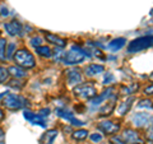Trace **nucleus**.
Instances as JSON below:
<instances>
[{
	"mask_svg": "<svg viewBox=\"0 0 153 144\" xmlns=\"http://www.w3.org/2000/svg\"><path fill=\"white\" fill-rule=\"evenodd\" d=\"M153 47V33H148V35L140 36L138 38H134L128 44V54H138L144 50H148Z\"/></svg>",
	"mask_w": 153,
	"mask_h": 144,
	"instance_id": "obj_1",
	"label": "nucleus"
},
{
	"mask_svg": "<svg viewBox=\"0 0 153 144\" xmlns=\"http://www.w3.org/2000/svg\"><path fill=\"white\" fill-rule=\"evenodd\" d=\"M85 57H91V54H88L85 50H83L79 46H73L66 52L63 57V63L65 65H76L80 64L85 60Z\"/></svg>",
	"mask_w": 153,
	"mask_h": 144,
	"instance_id": "obj_2",
	"label": "nucleus"
},
{
	"mask_svg": "<svg viewBox=\"0 0 153 144\" xmlns=\"http://www.w3.org/2000/svg\"><path fill=\"white\" fill-rule=\"evenodd\" d=\"M131 124L137 130H147L153 125V114L148 111H138L131 116Z\"/></svg>",
	"mask_w": 153,
	"mask_h": 144,
	"instance_id": "obj_3",
	"label": "nucleus"
},
{
	"mask_svg": "<svg viewBox=\"0 0 153 144\" xmlns=\"http://www.w3.org/2000/svg\"><path fill=\"white\" fill-rule=\"evenodd\" d=\"M14 61H16V64L18 66H21L23 69H31V68H35V65H36L35 56L27 49L18 50L14 54Z\"/></svg>",
	"mask_w": 153,
	"mask_h": 144,
	"instance_id": "obj_4",
	"label": "nucleus"
},
{
	"mask_svg": "<svg viewBox=\"0 0 153 144\" xmlns=\"http://www.w3.org/2000/svg\"><path fill=\"white\" fill-rule=\"evenodd\" d=\"M73 93L76 98L79 99H83V101H87V99H92L97 96V89L92 83H82V84H78L75 85L74 89H73Z\"/></svg>",
	"mask_w": 153,
	"mask_h": 144,
	"instance_id": "obj_5",
	"label": "nucleus"
},
{
	"mask_svg": "<svg viewBox=\"0 0 153 144\" xmlns=\"http://www.w3.org/2000/svg\"><path fill=\"white\" fill-rule=\"evenodd\" d=\"M28 105V101L19 94L9 93L3 98V106L9 110H21Z\"/></svg>",
	"mask_w": 153,
	"mask_h": 144,
	"instance_id": "obj_6",
	"label": "nucleus"
},
{
	"mask_svg": "<svg viewBox=\"0 0 153 144\" xmlns=\"http://www.w3.org/2000/svg\"><path fill=\"white\" fill-rule=\"evenodd\" d=\"M97 129L100 131H102L103 134H106L108 137H112L115 134H117L120 130V124L111 121V120H103L97 124Z\"/></svg>",
	"mask_w": 153,
	"mask_h": 144,
	"instance_id": "obj_7",
	"label": "nucleus"
},
{
	"mask_svg": "<svg viewBox=\"0 0 153 144\" xmlns=\"http://www.w3.org/2000/svg\"><path fill=\"white\" fill-rule=\"evenodd\" d=\"M114 96H116V93H115V88L114 87H107V89H105L102 93L97 94L94 98L91 99L89 103H91L92 107H100L101 105H103L105 102H106L107 99L114 97Z\"/></svg>",
	"mask_w": 153,
	"mask_h": 144,
	"instance_id": "obj_8",
	"label": "nucleus"
},
{
	"mask_svg": "<svg viewBox=\"0 0 153 144\" xmlns=\"http://www.w3.org/2000/svg\"><path fill=\"white\" fill-rule=\"evenodd\" d=\"M121 138L124 139V142L126 144H137V143H143L140 139V134L137 129L126 128L124 129L121 133Z\"/></svg>",
	"mask_w": 153,
	"mask_h": 144,
	"instance_id": "obj_9",
	"label": "nucleus"
},
{
	"mask_svg": "<svg viewBox=\"0 0 153 144\" xmlns=\"http://www.w3.org/2000/svg\"><path fill=\"white\" fill-rule=\"evenodd\" d=\"M135 102V97L134 96H130V97H128L123 101V102H120L116 106V108H115V111H116V115H119L120 117L125 116V115L130 111V108L133 106V103Z\"/></svg>",
	"mask_w": 153,
	"mask_h": 144,
	"instance_id": "obj_10",
	"label": "nucleus"
},
{
	"mask_svg": "<svg viewBox=\"0 0 153 144\" xmlns=\"http://www.w3.org/2000/svg\"><path fill=\"white\" fill-rule=\"evenodd\" d=\"M116 101H117V94L107 99L103 105H101L98 108L100 115L101 116H108V115H111L115 111V108H116Z\"/></svg>",
	"mask_w": 153,
	"mask_h": 144,
	"instance_id": "obj_11",
	"label": "nucleus"
},
{
	"mask_svg": "<svg viewBox=\"0 0 153 144\" xmlns=\"http://www.w3.org/2000/svg\"><path fill=\"white\" fill-rule=\"evenodd\" d=\"M56 114L59 115L60 117L65 119L66 121H69L73 126H83V125H84V122L82 121V120H78V119L74 116V114L66 111V110H64V108H57V110H56Z\"/></svg>",
	"mask_w": 153,
	"mask_h": 144,
	"instance_id": "obj_12",
	"label": "nucleus"
},
{
	"mask_svg": "<svg viewBox=\"0 0 153 144\" xmlns=\"http://www.w3.org/2000/svg\"><path fill=\"white\" fill-rule=\"evenodd\" d=\"M65 76H66V83L69 85H78L82 82V74H80L79 69H69L65 71Z\"/></svg>",
	"mask_w": 153,
	"mask_h": 144,
	"instance_id": "obj_13",
	"label": "nucleus"
},
{
	"mask_svg": "<svg viewBox=\"0 0 153 144\" xmlns=\"http://www.w3.org/2000/svg\"><path fill=\"white\" fill-rule=\"evenodd\" d=\"M4 30L8 32V35L10 36H21L22 31H23V26L19 23L16 19H13L10 22H7L4 24Z\"/></svg>",
	"mask_w": 153,
	"mask_h": 144,
	"instance_id": "obj_14",
	"label": "nucleus"
},
{
	"mask_svg": "<svg viewBox=\"0 0 153 144\" xmlns=\"http://www.w3.org/2000/svg\"><path fill=\"white\" fill-rule=\"evenodd\" d=\"M105 71V66L102 64H89L84 68V74L92 78V76H97Z\"/></svg>",
	"mask_w": 153,
	"mask_h": 144,
	"instance_id": "obj_15",
	"label": "nucleus"
},
{
	"mask_svg": "<svg viewBox=\"0 0 153 144\" xmlns=\"http://www.w3.org/2000/svg\"><path fill=\"white\" fill-rule=\"evenodd\" d=\"M23 116H25L26 120H28V121L32 122V124H35V125H40V126H42V128H46L45 122H44V119H42L41 115L33 114V112H31V111H25Z\"/></svg>",
	"mask_w": 153,
	"mask_h": 144,
	"instance_id": "obj_16",
	"label": "nucleus"
},
{
	"mask_svg": "<svg viewBox=\"0 0 153 144\" xmlns=\"http://www.w3.org/2000/svg\"><path fill=\"white\" fill-rule=\"evenodd\" d=\"M125 45H126V38H124V37H117V38H114L112 41L108 42L107 49H108L110 51H112V52H116V51H119V50H121Z\"/></svg>",
	"mask_w": 153,
	"mask_h": 144,
	"instance_id": "obj_17",
	"label": "nucleus"
},
{
	"mask_svg": "<svg viewBox=\"0 0 153 144\" xmlns=\"http://www.w3.org/2000/svg\"><path fill=\"white\" fill-rule=\"evenodd\" d=\"M45 38L47 42H50L51 45H55L56 47H65L66 45V41L64 38H61L56 35H52V33H49V32H45Z\"/></svg>",
	"mask_w": 153,
	"mask_h": 144,
	"instance_id": "obj_18",
	"label": "nucleus"
},
{
	"mask_svg": "<svg viewBox=\"0 0 153 144\" xmlns=\"http://www.w3.org/2000/svg\"><path fill=\"white\" fill-rule=\"evenodd\" d=\"M57 137V130L56 129H50L47 130L44 135L41 137V144H54V140Z\"/></svg>",
	"mask_w": 153,
	"mask_h": 144,
	"instance_id": "obj_19",
	"label": "nucleus"
},
{
	"mask_svg": "<svg viewBox=\"0 0 153 144\" xmlns=\"http://www.w3.org/2000/svg\"><path fill=\"white\" fill-rule=\"evenodd\" d=\"M138 89H139V84L138 83H129L126 85H121L120 93L123 96H131L134 93H137Z\"/></svg>",
	"mask_w": 153,
	"mask_h": 144,
	"instance_id": "obj_20",
	"label": "nucleus"
},
{
	"mask_svg": "<svg viewBox=\"0 0 153 144\" xmlns=\"http://www.w3.org/2000/svg\"><path fill=\"white\" fill-rule=\"evenodd\" d=\"M8 71L12 76H14V78H25V76H27L26 70L23 68H21V66H9Z\"/></svg>",
	"mask_w": 153,
	"mask_h": 144,
	"instance_id": "obj_21",
	"label": "nucleus"
},
{
	"mask_svg": "<svg viewBox=\"0 0 153 144\" xmlns=\"http://www.w3.org/2000/svg\"><path fill=\"white\" fill-rule=\"evenodd\" d=\"M137 107L138 108H143V110H146V111H148V110H153V101L149 99L148 97L146 98H142L138 101V103H137Z\"/></svg>",
	"mask_w": 153,
	"mask_h": 144,
	"instance_id": "obj_22",
	"label": "nucleus"
},
{
	"mask_svg": "<svg viewBox=\"0 0 153 144\" xmlns=\"http://www.w3.org/2000/svg\"><path fill=\"white\" fill-rule=\"evenodd\" d=\"M36 52L40 56H44V57H50L52 55L51 49L50 47H47V46H38V47H36Z\"/></svg>",
	"mask_w": 153,
	"mask_h": 144,
	"instance_id": "obj_23",
	"label": "nucleus"
},
{
	"mask_svg": "<svg viewBox=\"0 0 153 144\" xmlns=\"http://www.w3.org/2000/svg\"><path fill=\"white\" fill-rule=\"evenodd\" d=\"M7 40L5 38H0V61H5L7 59Z\"/></svg>",
	"mask_w": 153,
	"mask_h": 144,
	"instance_id": "obj_24",
	"label": "nucleus"
},
{
	"mask_svg": "<svg viewBox=\"0 0 153 144\" xmlns=\"http://www.w3.org/2000/svg\"><path fill=\"white\" fill-rule=\"evenodd\" d=\"M87 137H88V131L84 130V129H78V130L73 133V138L75 140H84Z\"/></svg>",
	"mask_w": 153,
	"mask_h": 144,
	"instance_id": "obj_25",
	"label": "nucleus"
},
{
	"mask_svg": "<svg viewBox=\"0 0 153 144\" xmlns=\"http://www.w3.org/2000/svg\"><path fill=\"white\" fill-rule=\"evenodd\" d=\"M115 83V75L112 73H110V71H107V73H105V76H103V84L105 85H110Z\"/></svg>",
	"mask_w": 153,
	"mask_h": 144,
	"instance_id": "obj_26",
	"label": "nucleus"
},
{
	"mask_svg": "<svg viewBox=\"0 0 153 144\" xmlns=\"http://www.w3.org/2000/svg\"><path fill=\"white\" fill-rule=\"evenodd\" d=\"M143 94L146 97H152L153 96V82H149L144 88H143Z\"/></svg>",
	"mask_w": 153,
	"mask_h": 144,
	"instance_id": "obj_27",
	"label": "nucleus"
},
{
	"mask_svg": "<svg viewBox=\"0 0 153 144\" xmlns=\"http://www.w3.org/2000/svg\"><path fill=\"white\" fill-rule=\"evenodd\" d=\"M9 75H10V74H9L8 69H4L3 66H0V83H4V82H7Z\"/></svg>",
	"mask_w": 153,
	"mask_h": 144,
	"instance_id": "obj_28",
	"label": "nucleus"
},
{
	"mask_svg": "<svg viewBox=\"0 0 153 144\" xmlns=\"http://www.w3.org/2000/svg\"><path fill=\"white\" fill-rule=\"evenodd\" d=\"M108 143L110 144H126L121 137H117V135H112L111 138H110Z\"/></svg>",
	"mask_w": 153,
	"mask_h": 144,
	"instance_id": "obj_29",
	"label": "nucleus"
},
{
	"mask_svg": "<svg viewBox=\"0 0 153 144\" xmlns=\"http://www.w3.org/2000/svg\"><path fill=\"white\" fill-rule=\"evenodd\" d=\"M146 139L148 142H151V143H153V125L151 126V128H148L147 130H146Z\"/></svg>",
	"mask_w": 153,
	"mask_h": 144,
	"instance_id": "obj_30",
	"label": "nucleus"
},
{
	"mask_svg": "<svg viewBox=\"0 0 153 144\" xmlns=\"http://www.w3.org/2000/svg\"><path fill=\"white\" fill-rule=\"evenodd\" d=\"M89 138H91V140H92L93 143H100V142L102 140V135H101V134H98V133H93V134H91Z\"/></svg>",
	"mask_w": 153,
	"mask_h": 144,
	"instance_id": "obj_31",
	"label": "nucleus"
},
{
	"mask_svg": "<svg viewBox=\"0 0 153 144\" xmlns=\"http://www.w3.org/2000/svg\"><path fill=\"white\" fill-rule=\"evenodd\" d=\"M41 44H42V38L41 37H33L32 40H31V45L35 47H38V46H41Z\"/></svg>",
	"mask_w": 153,
	"mask_h": 144,
	"instance_id": "obj_32",
	"label": "nucleus"
},
{
	"mask_svg": "<svg viewBox=\"0 0 153 144\" xmlns=\"http://www.w3.org/2000/svg\"><path fill=\"white\" fill-rule=\"evenodd\" d=\"M14 49H16V44H14V42H12V44H9L7 46V57H12Z\"/></svg>",
	"mask_w": 153,
	"mask_h": 144,
	"instance_id": "obj_33",
	"label": "nucleus"
},
{
	"mask_svg": "<svg viewBox=\"0 0 153 144\" xmlns=\"http://www.w3.org/2000/svg\"><path fill=\"white\" fill-rule=\"evenodd\" d=\"M49 114H50V110H49V108H42L41 111L38 112V115H41L42 117H44V116H47Z\"/></svg>",
	"mask_w": 153,
	"mask_h": 144,
	"instance_id": "obj_34",
	"label": "nucleus"
},
{
	"mask_svg": "<svg viewBox=\"0 0 153 144\" xmlns=\"http://www.w3.org/2000/svg\"><path fill=\"white\" fill-rule=\"evenodd\" d=\"M1 16H8V9L7 8H1Z\"/></svg>",
	"mask_w": 153,
	"mask_h": 144,
	"instance_id": "obj_35",
	"label": "nucleus"
},
{
	"mask_svg": "<svg viewBox=\"0 0 153 144\" xmlns=\"http://www.w3.org/2000/svg\"><path fill=\"white\" fill-rule=\"evenodd\" d=\"M3 138H4V130H3L1 128H0V140H1Z\"/></svg>",
	"mask_w": 153,
	"mask_h": 144,
	"instance_id": "obj_36",
	"label": "nucleus"
},
{
	"mask_svg": "<svg viewBox=\"0 0 153 144\" xmlns=\"http://www.w3.org/2000/svg\"><path fill=\"white\" fill-rule=\"evenodd\" d=\"M3 119H4V111H3L1 108H0V121H1Z\"/></svg>",
	"mask_w": 153,
	"mask_h": 144,
	"instance_id": "obj_37",
	"label": "nucleus"
},
{
	"mask_svg": "<svg viewBox=\"0 0 153 144\" xmlns=\"http://www.w3.org/2000/svg\"><path fill=\"white\" fill-rule=\"evenodd\" d=\"M148 79H149L151 82H153V71H152V73H151V75H149V76H148Z\"/></svg>",
	"mask_w": 153,
	"mask_h": 144,
	"instance_id": "obj_38",
	"label": "nucleus"
},
{
	"mask_svg": "<svg viewBox=\"0 0 153 144\" xmlns=\"http://www.w3.org/2000/svg\"><path fill=\"white\" fill-rule=\"evenodd\" d=\"M1 97H5V93H0V98Z\"/></svg>",
	"mask_w": 153,
	"mask_h": 144,
	"instance_id": "obj_39",
	"label": "nucleus"
},
{
	"mask_svg": "<svg viewBox=\"0 0 153 144\" xmlns=\"http://www.w3.org/2000/svg\"><path fill=\"white\" fill-rule=\"evenodd\" d=\"M0 144H5V143H4L3 140H0Z\"/></svg>",
	"mask_w": 153,
	"mask_h": 144,
	"instance_id": "obj_40",
	"label": "nucleus"
},
{
	"mask_svg": "<svg viewBox=\"0 0 153 144\" xmlns=\"http://www.w3.org/2000/svg\"><path fill=\"white\" fill-rule=\"evenodd\" d=\"M149 144H153V143H151V142H149Z\"/></svg>",
	"mask_w": 153,
	"mask_h": 144,
	"instance_id": "obj_41",
	"label": "nucleus"
}]
</instances>
